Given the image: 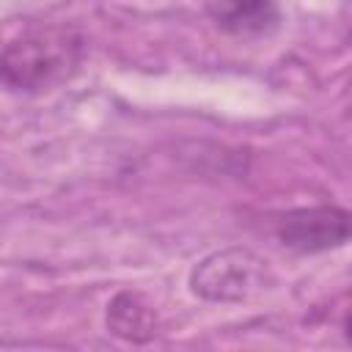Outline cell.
<instances>
[{
  "label": "cell",
  "mask_w": 352,
  "mask_h": 352,
  "mask_svg": "<svg viewBox=\"0 0 352 352\" xmlns=\"http://www.w3.org/2000/svg\"><path fill=\"white\" fill-rule=\"evenodd\" d=\"M85 38L69 25L33 28L0 50V85L14 94H41L72 80L82 63Z\"/></svg>",
  "instance_id": "obj_1"
},
{
  "label": "cell",
  "mask_w": 352,
  "mask_h": 352,
  "mask_svg": "<svg viewBox=\"0 0 352 352\" xmlns=\"http://www.w3.org/2000/svg\"><path fill=\"white\" fill-rule=\"evenodd\" d=\"M272 283L270 267L248 248H226L201 258L190 272V292L209 302H242Z\"/></svg>",
  "instance_id": "obj_2"
},
{
  "label": "cell",
  "mask_w": 352,
  "mask_h": 352,
  "mask_svg": "<svg viewBox=\"0 0 352 352\" xmlns=\"http://www.w3.org/2000/svg\"><path fill=\"white\" fill-rule=\"evenodd\" d=\"M275 236L283 248L311 256L346 245L349 212L341 206H300L275 220Z\"/></svg>",
  "instance_id": "obj_3"
},
{
  "label": "cell",
  "mask_w": 352,
  "mask_h": 352,
  "mask_svg": "<svg viewBox=\"0 0 352 352\" xmlns=\"http://www.w3.org/2000/svg\"><path fill=\"white\" fill-rule=\"evenodd\" d=\"M212 22L231 36H267L278 28L280 11L275 0H209Z\"/></svg>",
  "instance_id": "obj_4"
},
{
  "label": "cell",
  "mask_w": 352,
  "mask_h": 352,
  "mask_svg": "<svg viewBox=\"0 0 352 352\" xmlns=\"http://www.w3.org/2000/svg\"><path fill=\"white\" fill-rule=\"evenodd\" d=\"M107 330L129 344H146L157 336V314L138 292H118L107 305Z\"/></svg>",
  "instance_id": "obj_5"
}]
</instances>
